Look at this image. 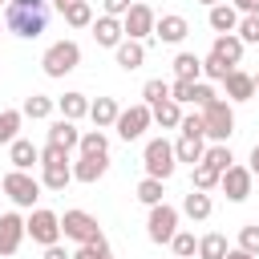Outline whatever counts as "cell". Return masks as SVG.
Returning a JSON list of instances; mask_svg holds the SVG:
<instances>
[{"label": "cell", "mask_w": 259, "mask_h": 259, "mask_svg": "<svg viewBox=\"0 0 259 259\" xmlns=\"http://www.w3.org/2000/svg\"><path fill=\"white\" fill-rule=\"evenodd\" d=\"M182 134H190V138H206V125H202V113H182V125H178Z\"/></svg>", "instance_id": "7bdbcfd3"}, {"label": "cell", "mask_w": 259, "mask_h": 259, "mask_svg": "<svg viewBox=\"0 0 259 259\" xmlns=\"http://www.w3.org/2000/svg\"><path fill=\"white\" fill-rule=\"evenodd\" d=\"M210 53H219L231 69H239V61H243V40H239V32H219L214 45H210Z\"/></svg>", "instance_id": "ac0fdd59"}, {"label": "cell", "mask_w": 259, "mask_h": 259, "mask_svg": "<svg viewBox=\"0 0 259 259\" xmlns=\"http://www.w3.org/2000/svg\"><path fill=\"white\" fill-rule=\"evenodd\" d=\"M210 210H214V206H210V194L190 186V194L182 198V214H186V219H194V223H202V219H210Z\"/></svg>", "instance_id": "cb8c5ba5"}, {"label": "cell", "mask_w": 259, "mask_h": 259, "mask_svg": "<svg viewBox=\"0 0 259 259\" xmlns=\"http://www.w3.org/2000/svg\"><path fill=\"white\" fill-rule=\"evenodd\" d=\"M202 154H206L202 138H190V134H182V138L174 142V158H178V162H190V166H198V162H202Z\"/></svg>", "instance_id": "484cf974"}, {"label": "cell", "mask_w": 259, "mask_h": 259, "mask_svg": "<svg viewBox=\"0 0 259 259\" xmlns=\"http://www.w3.org/2000/svg\"><path fill=\"white\" fill-rule=\"evenodd\" d=\"M174 231H178V210L170 206V202H158V206H150V219H146V235H150V243H170L174 239Z\"/></svg>", "instance_id": "ba28073f"}, {"label": "cell", "mask_w": 259, "mask_h": 259, "mask_svg": "<svg viewBox=\"0 0 259 259\" xmlns=\"http://www.w3.org/2000/svg\"><path fill=\"white\" fill-rule=\"evenodd\" d=\"M69 4H73V0H53V8H57V12H65Z\"/></svg>", "instance_id": "816d5d0a"}, {"label": "cell", "mask_w": 259, "mask_h": 259, "mask_svg": "<svg viewBox=\"0 0 259 259\" xmlns=\"http://www.w3.org/2000/svg\"><path fill=\"white\" fill-rule=\"evenodd\" d=\"M202 162H206V166H214L219 174H223L227 166H235V158H231V146H227V142H214V146L202 154Z\"/></svg>", "instance_id": "d6a6232c"}, {"label": "cell", "mask_w": 259, "mask_h": 259, "mask_svg": "<svg viewBox=\"0 0 259 259\" xmlns=\"http://www.w3.org/2000/svg\"><path fill=\"white\" fill-rule=\"evenodd\" d=\"M251 166H227L223 170V178H219V186H223V194L231 198V202H243L247 194H251Z\"/></svg>", "instance_id": "7c38bea8"}, {"label": "cell", "mask_w": 259, "mask_h": 259, "mask_svg": "<svg viewBox=\"0 0 259 259\" xmlns=\"http://www.w3.org/2000/svg\"><path fill=\"white\" fill-rule=\"evenodd\" d=\"M8 162H12V170H32V166H40V150L28 138H16L8 146Z\"/></svg>", "instance_id": "e0dca14e"}, {"label": "cell", "mask_w": 259, "mask_h": 259, "mask_svg": "<svg viewBox=\"0 0 259 259\" xmlns=\"http://www.w3.org/2000/svg\"><path fill=\"white\" fill-rule=\"evenodd\" d=\"M24 235H28L24 219H20L16 210H4V214H0V255H16L20 243H24Z\"/></svg>", "instance_id": "30bf717a"}, {"label": "cell", "mask_w": 259, "mask_h": 259, "mask_svg": "<svg viewBox=\"0 0 259 259\" xmlns=\"http://www.w3.org/2000/svg\"><path fill=\"white\" fill-rule=\"evenodd\" d=\"M202 125H206V138H214V142H227L231 134H235V109H231V101H210L206 109H202Z\"/></svg>", "instance_id": "52a82bcc"}, {"label": "cell", "mask_w": 259, "mask_h": 259, "mask_svg": "<svg viewBox=\"0 0 259 259\" xmlns=\"http://www.w3.org/2000/svg\"><path fill=\"white\" fill-rule=\"evenodd\" d=\"M235 8H239L243 16H259V0H235Z\"/></svg>", "instance_id": "7dc6e473"}, {"label": "cell", "mask_w": 259, "mask_h": 259, "mask_svg": "<svg viewBox=\"0 0 259 259\" xmlns=\"http://www.w3.org/2000/svg\"><path fill=\"white\" fill-rule=\"evenodd\" d=\"M166 97H170V81L150 77V81L142 85V101H146V105H158V101H166Z\"/></svg>", "instance_id": "e575fe53"}, {"label": "cell", "mask_w": 259, "mask_h": 259, "mask_svg": "<svg viewBox=\"0 0 259 259\" xmlns=\"http://www.w3.org/2000/svg\"><path fill=\"white\" fill-rule=\"evenodd\" d=\"M138 202H146V206H158L162 202V178H142L138 182Z\"/></svg>", "instance_id": "8d00e7d4"}, {"label": "cell", "mask_w": 259, "mask_h": 259, "mask_svg": "<svg viewBox=\"0 0 259 259\" xmlns=\"http://www.w3.org/2000/svg\"><path fill=\"white\" fill-rule=\"evenodd\" d=\"M117 69H125V73H134V69H142V61H146V40H121L117 49Z\"/></svg>", "instance_id": "d6986e66"}, {"label": "cell", "mask_w": 259, "mask_h": 259, "mask_svg": "<svg viewBox=\"0 0 259 259\" xmlns=\"http://www.w3.org/2000/svg\"><path fill=\"white\" fill-rule=\"evenodd\" d=\"M45 259H73V255H69L61 243H53V247H45Z\"/></svg>", "instance_id": "c3c4849f"}, {"label": "cell", "mask_w": 259, "mask_h": 259, "mask_svg": "<svg viewBox=\"0 0 259 259\" xmlns=\"http://www.w3.org/2000/svg\"><path fill=\"white\" fill-rule=\"evenodd\" d=\"M134 8V0H101V12L105 16H125Z\"/></svg>", "instance_id": "bcb514c9"}, {"label": "cell", "mask_w": 259, "mask_h": 259, "mask_svg": "<svg viewBox=\"0 0 259 259\" xmlns=\"http://www.w3.org/2000/svg\"><path fill=\"white\" fill-rule=\"evenodd\" d=\"M117 113H121V105H117L113 97H97V101H89V121H93L97 130H109V125L117 121Z\"/></svg>", "instance_id": "44dd1931"}, {"label": "cell", "mask_w": 259, "mask_h": 259, "mask_svg": "<svg viewBox=\"0 0 259 259\" xmlns=\"http://www.w3.org/2000/svg\"><path fill=\"white\" fill-rule=\"evenodd\" d=\"M214 101V89L206 85V81H194V97H190V105H198V109H206Z\"/></svg>", "instance_id": "f6af8a7d"}, {"label": "cell", "mask_w": 259, "mask_h": 259, "mask_svg": "<svg viewBox=\"0 0 259 259\" xmlns=\"http://www.w3.org/2000/svg\"><path fill=\"white\" fill-rule=\"evenodd\" d=\"M61 16H65L69 28H89V24H93V8H89V0H73Z\"/></svg>", "instance_id": "f546056e"}, {"label": "cell", "mask_w": 259, "mask_h": 259, "mask_svg": "<svg viewBox=\"0 0 259 259\" xmlns=\"http://www.w3.org/2000/svg\"><path fill=\"white\" fill-rule=\"evenodd\" d=\"M77 150H81V154H109V138H105L101 130H89V134H81Z\"/></svg>", "instance_id": "d590c367"}, {"label": "cell", "mask_w": 259, "mask_h": 259, "mask_svg": "<svg viewBox=\"0 0 259 259\" xmlns=\"http://www.w3.org/2000/svg\"><path fill=\"white\" fill-rule=\"evenodd\" d=\"M4 24H8V32L24 36V40H36L49 24V0H8L4 4Z\"/></svg>", "instance_id": "6da1fadb"}, {"label": "cell", "mask_w": 259, "mask_h": 259, "mask_svg": "<svg viewBox=\"0 0 259 259\" xmlns=\"http://www.w3.org/2000/svg\"><path fill=\"white\" fill-rule=\"evenodd\" d=\"M227 235H219V231H210V235H202L198 239V259H227Z\"/></svg>", "instance_id": "f1b7e54d"}, {"label": "cell", "mask_w": 259, "mask_h": 259, "mask_svg": "<svg viewBox=\"0 0 259 259\" xmlns=\"http://www.w3.org/2000/svg\"><path fill=\"white\" fill-rule=\"evenodd\" d=\"M186 32H190V24H186V16H178V12H166V16H158V20H154V36H158V40H166V45L186 40Z\"/></svg>", "instance_id": "9a60e30c"}, {"label": "cell", "mask_w": 259, "mask_h": 259, "mask_svg": "<svg viewBox=\"0 0 259 259\" xmlns=\"http://www.w3.org/2000/svg\"><path fill=\"white\" fill-rule=\"evenodd\" d=\"M219 178H223V174H219L214 166H206V162H198V166H194V190H214V186H219Z\"/></svg>", "instance_id": "74e56055"}, {"label": "cell", "mask_w": 259, "mask_h": 259, "mask_svg": "<svg viewBox=\"0 0 259 259\" xmlns=\"http://www.w3.org/2000/svg\"><path fill=\"white\" fill-rule=\"evenodd\" d=\"M198 4H206V8H214V4H223V0H198Z\"/></svg>", "instance_id": "f5cc1de1"}, {"label": "cell", "mask_w": 259, "mask_h": 259, "mask_svg": "<svg viewBox=\"0 0 259 259\" xmlns=\"http://www.w3.org/2000/svg\"><path fill=\"white\" fill-rule=\"evenodd\" d=\"M142 166H146V174L150 178H170L174 174V166H178V158H174V142H166V138H150L146 142V150H142Z\"/></svg>", "instance_id": "3957f363"}, {"label": "cell", "mask_w": 259, "mask_h": 259, "mask_svg": "<svg viewBox=\"0 0 259 259\" xmlns=\"http://www.w3.org/2000/svg\"><path fill=\"white\" fill-rule=\"evenodd\" d=\"M20 121H24L20 109H0V146H12V142H16Z\"/></svg>", "instance_id": "1f68e13d"}, {"label": "cell", "mask_w": 259, "mask_h": 259, "mask_svg": "<svg viewBox=\"0 0 259 259\" xmlns=\"http://www.w3.org/2000/svg\"><path fill=\"white\" fill-rule=\"evenodd\" d=\"M73 259H113V251H109V243H105V235H101V239H93V243H77Z\"/></svg>", "instance_id": "836d02e7"}, {"label": "cell", "mask_w": 259, "mask_h": 259, "mask_svg": "<svg viewBox=\"0 0 259 259\" xmlns=\"http://www.w3.org/2000/svg\"><path fill=\"white\" fill-rule=\"evenodd\" d=\"M57 109H61V117H69V121L89 117V97H85V93H65V97H57Z\"/></svg>", "instance_id": "83f0119b"}, {"label": "cell", "mask_w": 259, "mask_h": 259, "mask_svg": "<svg viewBox=\"0 0 259 259\" xmlns=\"http://www.w3.org/2000/svg\"><path fill=\"white\" fill-rule=\"evenodd\" d=\"M105 170H109V154H81L73 162V178L85 182V186H93L97 178H105Z\"/></svg>", "instance_id": "5bb4252c"}, {"label": "cell", "mask_w": 259, "mask_h": 259, "mask_svg": "<svg viewBox=\"0 0 259 259\" xmlns=\"http://www.w3.org/2000/svg\"><path fill=\"white\" fill-rule=\"evenodd\" d=\"M239 247L251 251V255H259V227H255V223H247V227L239 231Z\"/></svg>", "instance_id": "ee69618b"}, {"label": "cell", "mask_w": 259, "mask_h": 259, "mask_svg": "<svg viewBox=\"0 0 259 259\" xmlns=\"http://www.w3.org/2000/svg\"><path fill=\"white\" fill-rule=\"evenodd\" d=\"M174 259H178V255H174Z\"/></svg>", "instance_id": "680465c9"}, {"label": "cell", "mask_w": 259, "mask_h": 259, "mask_svg": "<svg viewBox=\"0 0 259 259\" xmlns=\"http://www.w3.org/2000/svg\"><path fill=\"white\" fill-rule=\"evenodd\" d=\"M227 259H259V255H251V251H243V247H231Z\"/></svg>", "instance_id": "681fc988"}, {"label": "cell", "mask_w": 259, "mask_h": 259, "mask_svg": "<svg viewBox=\"0 0 259 259\" xmlns=\"http://www.w3.org/2000/svg\"><path fill=\"white\" fill-rule=\"evenodd\" d=\"M174 77H182V81H198V77H202V61H198L194 53H178V57H174Z\"/></svg>", "instance_id": "4dcf8cb0"}, {"label": "cell", "mask_w": 259, "mask_h": 259, "mask_svg": "<svg viewBox=\"0 0 259 259\" xmlns=\"http://www.w3.org/2000/svg\"><path fill=\"white\" fill-rule=\"evenodd\" d=\"M223 85H227V97H231V101H251V97H255V77L243 73V69H231Z\"/></svg>", "instance_id": "ffe728a7"}, {"label": "cell", "mask_w": 259, "mask_h": 259, "mask_svg": "<svg viewBox=\"0 0 259 259\" xmlns=\"http://www.w3.org/2000/svg\"><path fill=\"white\" fill-rule=\"evenodd\" d=\"M0 198H4V186H0Z\"/></svg>", "instance_id": "9f6ffc18"}, {"label": "cell", "mask_w": 259, "mask_h": 259, "mask_svg": "<svg viewBox=\"0 0 259 259\" xmlns=\"http://www.w3.org/2000/svg\"><path fill=\"white\" fill-rule=\"evenodd\" d=\"M202 73L210 77V81H227V73H231V65L219 57V53H206V61H202Z\"/></svg>", "instance_id": "ab89813d"}, {"label": "cell", "mask_w": 259, "mask_h": 259, "mask_svg": "<svg viewBox=\"0 0 259 259\" xmlns=\"http://www.w3.org/2000/svg\"><path fill=\"white\" fill-rule=\"evenodd\" d=\"M170 247H174V255H178V259H190V255L198 251V239H194L190 231H174V239H170Z\"/></svg>", "instance_id": "f35d334b"}, {"label": "cell", "mask_w": 259, "mask_h": 259, "mask_svg": "<svg viewBox=\"0 0 259 259\" xmlns=\"http://www.w3.org/2000/svg\"><path fill=\"white\" fill-rule=\"evenodd\" d=\"M154 20H158V16H154L150 4H134V8L121 16V28H125L130 40H146V36L154 32Z\"/></svg>", "instance_id": "8fae6325"}, {"label": "cell", "mask_w": 259, "mask_h": 259, "mask_svg": "<svg viewBox=\"0 0 259 259\" xmlns=\"http://www.w3.org/2000/svg\"><path fill=\"white\" fill-rule=\"evenodd\" d=\"M235 32H239V40H243V45H259V16H243Z\"/></svg>", "instance_id": "60d3db41"}, {"label": "cell", "mask_w": 259, "mask_h": 259, "mask_svg": "<svg viewBox=\"0 0 259 259\" xmlns=\"http://www.w3.org/2000/svg\"><path fill=\"white\" fill-rule=\"evenodd\" d=\"M49 142H53V146H61V150H73V146L81 142V130H77V121H69V117H57V121L49 125Z\"/></svg>", "instance_id": "7402d4cb"}, {"label": "cell", "mask_w": 259, "mask_h": 259, "mask_svg": "<svg viewBox=\"0 0 259 259\" xmlns=\"http://www.w3.org/2000/svg\"><path fill=\"white\" fill-rule=\"evenodd\" d=\"M89 28H93V40H97L101 49H117V45L125 40L121 16H105V12H101V16H93V24H89Z\"/></svg>", "instance_id": "4fadbf2b"}, {"label": "cell", "mask_w": 259, "mask_h": 259, "mask_svg": "<svg viewBox=\"0 0 259 259\" xmlns=\"http://www.w3.org/2000/svg\"><path fill=\"white\" fill-rule=\"evenodd\" d=\"M77 65H81V45H77V40H57V45H49L45 57H40L45 77H65V73H73Z\"/></svg>", "instance_id": "7a4b0ae2"}, {"label": "cell", "mask_w": 259, "mask_h": 259, "mask_svg": "<svg viewBox=\"0 0 259 259\" xmlns=\"http://www.w3.org/2000/svg\"><path fill=\"white\" fill-rule=\"evenodd\" d=\"M4 28H8V24H4V20H0V32H4Z\"/></svg>", "instance_id": "11a10c76"}, {"label": "cell", "mask_w": 259, "mask_h": 259, "mask_svg": "<svg viewBox=\"0 0 259 259\" xmlns=\"http://www.w3.org/2000/svg\"><path fill=\"white\" fill-rule=\"evenodd\" d=\"M170 97H174L178 105H190V97H194V81H182V77H174V85H170Z\"/></svg>", "instance_id": "b9f144b4"}, {"label": "cell", "mask_w": 259, "mask_h": 259, "mask_svg": "<svg viewBox=\"0 0 259 259\" xmlns=\"http://www.w3.org/2000/svg\"><path fill=\"white\" fill-rule=\"evenodd\" d=\"M0 186H4V194H8L16 206H28V210H32L36 198H40V178H32L28 170H8Z\"/></svg>", "instance_id": "277c9868"}, {"label": "cell", "mask_w": 259, "mask_h": 259, "mask_svg": "<svg viewBox=\"0 0 259 259\" xmlns=\"http://www.w3.org/2000/svg\"><path fill=\"white\" fill-rule=\"evenodd\" d=\"M255 93H259V73H255Z\"/></svg>", "instance_id": "db71d44e"}, {"label": "cell", "mask_w": 259, "mask_h": 259, "mask_svg": "<svg viewBox=\"0 0 259 259\" xmlns=\"http://www.w3.org/2000/svg\"><path fill=\"white\" fill-rule=\"evenodd\" d=\"M0 4H8V0H0Z\"/></svg>", "instance_id": "6f0895ef"}, {"label": "cell", "mask_w": 259, "mask_h": 259, "mask_svg": "<svg viewBox=\"0 0 259 259\" xmlns=\"http://www.w3.org/2000/svg\"><path fill=\"white\" fill-rule=\"evenodd\" d=\"M24 227H28V239L32 243H40V247H53L65 231H61V214H53V210H45V206H32V214L24 219Z\"/></svg>", "instance_id": "8992f818"}, {"label": "cell", "mask_w": 259, "mask_h": 259, "mask_svg": "<svg viewBox=\"0 0 259 259\" xmlns=\"http://www.w3.org/2000/svg\"><path fill=\"white\" fill-rule=\"evenodd\" d=\"M206 20H210V28H214V32H235L243 16H239V8H235V4H214V8L206 12Z\"/></svg>", "instance_id": "603a6c76"}, {"label": "cell", "mask_w": 259, "mask_h": 259, "mask_svg": "<svg viewBox=\"0 0 259 259\" xmlns=\"http://www.w3.org/2000/svg\"><path fill=\"white\" fill-rule=\"evenodd\" d=\"M150 121H154V109H150L146 101H138V105H130V109H121V113H117L113 130H117V138H121V142H138V138L150 130Z\"/></svg>", "instance_id": "5b68a950"}, {"label": "cell", "mask_w": 259, "mask_h": 259, "mask_svg": "<svg viewBox=\"0 0 259 259\" xmlns=\"http://www.w3.org/2000/svg\"><path fill=\"white\" fill-rule=\"evenodd\" d=\"M53 109H57V101H53V97H45V93H32V97H24V105H20V113H24V117H32V121H45V117H53Z\"/></svg>", "instance_id": "4316f807"}, {"label": "cell", "mask_w": 259, "mask_h": 259, "mask_svg": "<svg viewBox=\"0 0 259 259\" xmlns=\"http://www.w3.org/2000/svg\"><path fill=\"white\" fill-rule=\"evenodd\" d=\"M154 109V121L162 125V130H178L182 125V105L174 101V97H166V101H158V105H150Z\"/></svg>", "instance_id": "d4e9b609"}, {"label": "cell", "mask_w": 259, "mask_h": 259, "mask_svg": "<svg viewBox=\"0 0 259 259\" xmlns=\"http://www.w3.org/2000/svg\"><path fill=\"white\" fill-rule=\"evenodd\" d=\"M69 182H73V166H69V158L40 162V186H45V190H65Z\"/></svg>", "instance_id": "2e32d148"}, {"label": "cell", "mask_w": 259, "mask_h": 259, "mask_svg": "<svg viewBox=\"0 0 259 259\" xmlns=\"http://www.w3.org/2000/svg\"><path fill=\"white\" fill-rule=\"evenodd\" d=\"M251 174H255V178H259V146H255V150H251Z\"/></svg>", "instance_id": "f907efd6"}, {"label": "cell", "mask_w": 259, "mask_h": 259, "mask_svg": "<svg viewBox=\"0 0 259 259\" xmlns=\"http://www.w3.org/2000/svg\"><path fill=\"white\" fill-rule=\"evenodd\" d=\"M61 231H65V239H73V243H93V239H101V227H97V219H93L89 210H65Z\"/></svg>", "instance_id": "9c48e42d"}]
</instances>
